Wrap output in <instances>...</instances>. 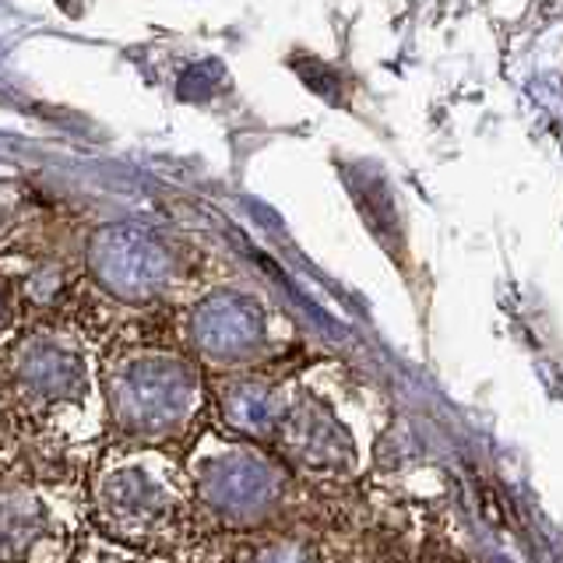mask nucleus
Segmentation results:
<instances>
[{"instance_id":"2","label":"nucleus","mask_w":563,"mask_h":563,"mask_svg":"<svg viewBox=\"0 0 563 563\" xmlns=\"http://www.w3.org/2000/svg\"><path fill=\"white\" fill-rule=\"evenodd\" d=\"M120 398L128 401L131 419L141 416L148 422H163L184 409L187 384L180 380V374H173V369H163V374H158V369H145V374H137V380L131 377V387Z\"/></svg>"},{"instance_id":"3","label":"nucleus","mask_w":563,"mask_h":563,"mask_svg":"<svg viewBox=\"0 0 563 563\" xmlns=\"http://www.w3.org/2000/svg\"><path fill=\"white\" fill-rule=\"evenodd\" d=\"M251 317L240 307H211L208 310V324H205V342L211 349H236L243 342H251Z\"/></svg>"},{"instance_id":"1","label":"nucleus","mask_w":563,"mask_h":563,"mask_svg":"<svg viewBox=\"0 0 563 563\" xmlns=\"http://www.w3.org/2000/svg\"><path fill=\"white\" fill-rule=\"evenodd\" d=\"M96 268L120 292H148L166 278V257L148 236L117 229V233H102Z\"/></svg>"}]
</instances>
